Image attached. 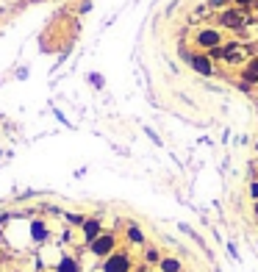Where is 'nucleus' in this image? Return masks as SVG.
<instances>
[{"instance_id": "obj_1", "label": "nucleus", "mask_w": 258, "mask_h": 272, "mask_svg": "<svg viewBox=\"0 0 258 272\" xmlns=\"http://www.w3.org/2000/svg\"><path fill=\"white\" fill-rule=\"evenodd\" d=\"M197 45L206 47V50H214V47L222 45V33L216 31V28H203V31L197 33Z\"/></svg>"}, {"instance_id": "obj_2", "label": "nucleus", "mask_w": 258, "mask_h": 272, "mask_svg": "<svg viewBox=\"0 0 258 272\" xmlns=\"http://www.w3.org/2000/svg\"><path fill=\"white\" fill-rule=\"evenodd\" d=\"M131 269V261H128L125 253H111L108 261H105V272H128Z\"/></svg>"}, {"instance_id": "obj_3", "label": "nucleus", "mask_w": 258, "mask_h": 272, "mask_svg": "<svg viewBox=\"0 0 258 272\" xmlns=\"http://www.w3.org/2000/svg\"><path fill=\"white\" fill-rule=\"evenodd\" d=\"M111 250H114V236L111 233H100L92 242V253H95V256H108Z\"/></svg>"}, {"instance_id": "obj_4", "label": "nucleus", "mask_w": 258, "mask_h": 272, "mask_svg": "<svg viewBox=\"0 0 258 272\" xmlns=\"http://www.w3.org/2000/svg\"><path fill=\"white\" fill-rule=\"evenodd\" d=\"M219 22H222V25H228V28H242L244 25V14L239 9H228V11H222Z\"/></svg>"}, {"instance_id": "obj_5", "label": "nucleus", "mask_w": 258, "mask_h": 272, "mask_svg": "<svg viewBox=\"0 0 258 272\" xmlns=\"http://www.w3.org/2000/svg\"><path fill=\"white\" fill-rule=\"evenodd\" d=\"M189 64H192V67H195L200 75H214V64H211L208 56H192Z\"/></svg>"}, {"instance_id": "obj_6", "label": "nucleus", "mask_w": 258, "mask_h": 272, "mask_svg": "<svg viewBox=\"0 0 258 272\" xmlns=\"http://www.w3.org/2000/svg\"><path fill=\"white\" fill-rule=\"evenodd\" d=\"M84 236L89 242H95L100 236V220H84Z\"/></svg>"}, {"instance_id": "obj_7", "label": "nucleus", "mask_w": 258, "mask_h": 272, "mask_svg": "<svg viewBox=\"0 0 258 272\" xmlns=\"http://www.w3.org/2000/svg\"><path fill=\"white\" fill-rule=\"evenodd\" d=\"M244 81H250V84H255V81H258V56L250 58V64L244 67Z\"/></svg>"}, {"instance_id": "obj_8", "label": "nucleus", "mask_w": 258, "mask_h": 272, "mask_svg": "<svg viewBox=\"0 0 258 272\" xmlns=\"http://www.w3.org/2000/svg\"><path fill=\"white\" fill-rule=\"evenodd\" d=\"M161 269L164 272H180V261H175V258H161Z\"/></svg>"}, {"instance_id": "obj_9", "label": "nucleus", "mask_w": 258, "mask_h": 272, "mask_svg": "<svg viewBox=\"0 0 258 272\" xmlns=\"http://www.w3.org/2000/svg\"><path fill=\"white\" fill-rule=\"evenodd\" d=\"M128 236H131V242H142V233H139V228H131V230H128Z\"/></svg>"}, {"instance_id": "obj_10", "label": "nucleus", "mask_w": 258, "mask_h": 272, "mask_svg": "<svg viewBox=\"0 0 258 272\" xmlns=\"http://www.w3.org/2000/svg\"><path fill=\"white\" fill-rule=\"evenodd\" d=\"M148 261H158V253L156 250H148Z\"/></svg>"}, {"instance_id": "obj_11", "label": "nucleus", "mask_w": 258, "mask_h": 272, "mask_svg": "<svg viewBox=\"0 0 258 272\" xmlns=\"http://www.w3.org/2000/svg\"><path fill=\"white\" fill-rule=\"evenodd\" d=\"M250 194H253V200H258V183H253V186H250Z\"/></svg>"}, {"instance_id": "obj_12", "label": "nucleus", "mask_w": 258, "mask_h": 272, "mask_svg": "<svg viewBox=\"0 0 258 272\" xmlns=\"http://www.w3.org/2000/svg\"><path fill=\"white\" fill-rule=\"evenodd\" d=\"M239 6H250V3H255V0H236Z\"/></svg>"}, {"instance_id": "obj_13", "label": "nucleus", "mask_w": 258, "mask_h": 272, "mask_svg": "<svg viewBox=\"0 0 258 272\" xmlns=\"http://www.w3.org/2000/svg\"><path fill=\"white\" fill-rule=\"evenodd\" d=\"M222 3H228V0H211V6H222Z\"/></svg>"}, {"instance_id": "obj_14", "label": "nucleus", "mask_w": 258, "mask_h": 272, "mask_svg": "<svg viewBox=\"0 0 258 272\" xmlns=\"http://www.w3.org/2000/svg\"><path fill=\"white\" fill-rule=\"evenodd\" d=\"M255 217H258V200H255Z\"/></svg>"}, {"instance_id": "obj_15", "label": "nucleus", "mask_w": 258, "mask_h": 272, "mask_svg": "<svg viewBox=\"0 0 258 272\" xmlns=\"http://www.w3.org/2000/svg\"><path fill=\"white\" fill-rule=\"evenodd\" d=\"M255 147H258V145H255Z\"/></svg>"}, {"instance_id": "obj_16", "label": "nucleus", "mask_w": 258, "mask_h": 272, "mask_svg": "<svg viewBox=\"0 0 258 272\" xmlns=\"http://www.w3.org/2000/svg\"><path fill=\"white\" fill-rule=\"evenodd\" d=\"M255 53H258V50H255Z\"/></svg>"}]
</instances>
